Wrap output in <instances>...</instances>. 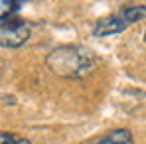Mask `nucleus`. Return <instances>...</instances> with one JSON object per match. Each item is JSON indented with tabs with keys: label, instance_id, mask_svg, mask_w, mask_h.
I'll return each instance as SVG.
<instances>
[{
	"label": "nucleus",
	"instance_id": "nucleus-1",
	"mask_svg": "<svg viewBox=\"0 0 146 144\" xmlns=\"http://www.w3.org/2000/svg\"><path fill=\"white\" fill-rule=\"evenodd\" d=\"M48 65L55 75L77 79V77H83L93 67V55L81 48L63 46L53 49L48 55Z\"/></svg>",
	"mask_w": 146,
	"mask_h": 144
},
{
	"label": "nucleus",
	"instance_id": "nucleus-2",
	"mask_svg": "<svg viewBox=\"0 0 146 144\" xmlns=\"http://www.w3.org/2000/svg\"><path fill=\"white\" fill-rule=\"evenodd\" d=\"M144 18H146V6H124L121 12L109 14L103 20H99L93 28V34L99 38L101 36H113V34L124 32L130 24L144 20Z\"/></svg>",
	"mask_w": 146,
	"mask_h": 144
},
{
	"label": "nucleus",
	"instance_id": "nucleus-3",
	"mask_svg": "<svg viewBox=\"0 0 146 144\" xmlns=\"http://www.w3.org/2000/svg\"><path fill=\"white\" fill-rule=\"evenodd\" d=\"M30 38V24L24 20L6 18L0 24V44L4 48H20Z\"/></svg>",
	"mask_w": 146,
	"mask_h": 144
},
{
	"label": "nucleus",
	"instance_id": "nucleus-4",
	"mask_svg": "<svg viewBox=\"0 0 146 144\" xmlns=\"http://www.w3.org/2000/svg\"><path fill=\"white\" fill-rule=\"evenodd\" d=\"M97 144H134V140H132V134L126 128H119V130H113V132L105 134Z\"/></svg>",
	"mask_w": 146,
	"mask_h": 144
},
{
	"label": "nucleus",
	"instance_id": "nucleus-5",
	"mask_svg": "<svg viewBox=\"0 0 146 144\" xmlns=\"http://www.w3.org/2000/svg\"><path fill=\"white\" fill-rule=\"evenodd\" d=\"M0 14H2V20L6 18V14H12V12H16L18 8H22V2H16V0H2L0 2Z\"/></svg>",
	"mask_w": 146,
	"mask_h": 144
},
{
	"label": "nucleus",
	"instance_id": "nucleus-6",
	"mask_svg": "<svg viewBox=\"0 0 146 144\" xmlns=\"http://www.w3.org/2000/svg\"><path fill=\"white\" fill-rule=\"evenodd\" d=\"M0 144H32L28 138H22V136H16L12 132H2L0 134Z\"/></svg>",
	"mask_w": 146,
	"mask_h": 144
},
{
	"label": "nucleus",
	"instance_id": "nucleus-7",
	"mask_svg": "<svg viewBox=\"0 0 146 144\" xmlns=\"http://www.w3.org/2000/svg\"><path fill=\"white\" fill-rule=\"evenodd\" d=\"M144 40H146V34H144Z\"/></svg>",
	"mask_w": 146,
	"mask_h": 144
}]
</instances>
